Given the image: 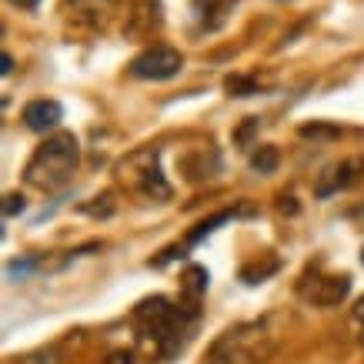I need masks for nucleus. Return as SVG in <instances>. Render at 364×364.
<instances>
[{
	"mask_svg": "<svg viewBox=\"0 0 364 364\" xmlns=\"http://www.w3.org/2000/svg\"><path fill=\"white\" fill-rule=\"evenodd\" d=\"M244 354H241V344H237V334L228 331L221 334L218 341L210 344L208 358H204V364H241Z\"/></svg>",
	"mask_w": 364,
	"mask_h": 364,
	"instance_id": "obj_11",
	"label": "nucleus"
},
{
	"mask_svg": "<svg viewBox=\"0 0 364 364\" xmlns=\"http://www.w3.org/2000/svg\"><path fill=\"white\" fill-rule=\"evenodd\" d=\"M231 218H237V210H221V214H214V218H208V221H200L194 231L188 234V244H198V241H204L210 231H218V224H224V221H231Z\"/></svg>",
	"mask_w": 364,
	"mask_h": 364,
	"instance_id": "obj_15",
	"label": "nucleus"
},
{
	"mask_svg": "<svg viewBox=\"0 0 364 364\" xmlns=\"http://www.w3.org/2000/svg\"><path fill=\"white\" fill-rule=\"evenodd\" d=\"M234 7H237V0H194V11H198V17L204 21V27H208V31L224 27Z\"/></svg>",
	"mask_w": 364,
	"mask_h": 364,
	"instance_id": "obj_10",
	"label": "nucleus"
},
{
	"mask_svg": "<svg viewBox=\"0 0 364 364\" xmlns=\"http://www.w3.org/2000/svg\"><path fill=\"white\" fill-rule=\"evenodd\" d=\"M74 4H100V0H74Z\"/></svg>",
	"mask_w": 364,
	"mask_h": 364,
	"instance_id": "obj_25",
	"label": "nucleus"
},
{
	"mask_svg": "<svg viewBox=\"0 0 364 364\" xmlns=\"http://www.w3.org/2000/svg\"><path fill=\"white\" fill-rule=\"evenodd\" d=\"M361 261H364V254H361Z\"/></svg>",
	"mask_w": 364,
	"mask_h": 364,
	"instance_id": "obj_26",
	"label": "nucleus"
},
{
	"mask_svg": "<svg viewBox=\"0 0 364 364\" xmlns=\"http://www.w3.org/2000/svg\"><path fill=\"white\" fill-rule=\"evenodd\" d=\"M208 267H200V264H191L184 274H181V298L188 301V304H181V308L188 311L191 318L198 314V304L200 298H204V291H208Z\"/></svg>",
	"mask_w": 364,
	"mask_h": 364,
	"instance_id": "obj_9",
	"label": "nucleus"
},
{
	"mask_svg": "<svg viewBox=\"0 0 364 364\" xmlns=\"http://www.w3.org/2000/svg\"><path fill=\"white\" fill-rule=\"evenodd\" d=\"M298 294L314 308H334L351 294V277L348 274H308L301 277Z\"/></svg>",
	"mask_w": 364,
	"mask_h": 364,
	"instance_id": "obj_5",
	"label": "nucleus"
},
{
	"mask_svg": "<svg viewBox=\"0 0 364 364\" xmlns=\"http://www.w3.org/2000/svg\"><path fill=\"white\" fill-rule=\"evenodd\" d=\"M224 90L231 97H251V94H261V80L251 77V74H231L224 80Z\"/></svg>",
	"mask_w": 364,
	"mask_h": 364,
	"instance_id": "obj_12",
	"label": "nucleus"
},
{
	"mask_svg": "<svg viewBox=\"0 0 364 364\" xmlns=\"http://www.w3.org/2000/svg\"><path fill=\"white\" fill-rule=\"evenodd\" d=\"M274 271H277V257H274V254H267L264 264H261V261H254V264H244V267H241V277L247 281V284H257V281L271 277Z\"/></svg>",
	"mask_w": 364,
	"mask_h": 364,
	"instance_id": "obj_14",
	"label": "nucleus"
},
{
	"mask_svg": "<svg viewBox=\"0 0 364 364\" xmlns=\"http://www.w3.org/2000/svg\"><path fill=\"white\" fill-rule=\"evenodd\" d=\"M64 121V107L57 104V100H31L27 107H23V127L33 134H50L57 131V124Z\"/></svg>",
	"mask_w": 364,
	"mask_h": 364,
	"instance_id": "obj_8",
	"label": "nucleus"
},
{
	"mask_svg": "<svg viewBox=\"0 0 364 364\" xmlns=\"http://www.w3.org/2000/svg\"><path fill=\"white\" fill-rule=\"evenodd\" d=\"M11 4H14V7H21V11H33L41 0H11Z\"/></svg>",
	"mask_w": 364,
	"mask_h": 364,
	"instance_id": "obj_24",
	"label": "nucleus"
},
{
	"mask_svg": "<svg viewBox=\"0 0 364 364\" xmlns=\"http://www.w3.org/2000/svg\"><path fill=\"white\" fill-rule=\"evenodd\" d=\"M184 54L171 44H154L131 60V74L137 80H171L181 74Z\"/></svg>",
	"mask_w": 364,
	"mask_h": 364,
	"instance_id": "obj_4",
	"label": "nucleus"
},
{
	"mask_svg": "<svg viewBox=\"0 0 364 364\" xmlns=\"http://www.w3.org/2000/svg\"><path fill=\"white\" fill-rule=\"evenodd\" d=\"M80 214H90V218H114L117 214V200H114L111 191H104L90 204H80Z\"/></svg>",
	"mask_w": 364,
	"mask_h": 364,
	"instance_id": "obj_13",
	"label": "nucleus"
},
{
	"mask_svg": "<svg viewBox=\"0 0 364 364\" xmlns=\"http://www.w3.org/2000/svg\"><path fill=\"white\" fill-rule=\"evenodd\" d=\"M277 161H281V154H277V147H271V144H264V147H257L251 154V167L257 171V174H271L277 167Z\"/></svg>",
	"mask_w": 364,
	"mask_h": 364,
	"instance_id": "obj_16",
	"label": "nucleus"
},
{
	"mask_svg": "<svg viewBox=\"0 0 364 364\" xmlns=\"http://www.w3.org/2000/svg\"><path fill=\"white\" fill-rule=\"evenodd\" d=\"M107 364H147V358L137 351H127V348H121V351H111L107 354Z\"/></svg>",
	"mask_w": 364,
	"mask_h": 364,
	"instance_id": "obj_18",
	"label": "nucleus"
},
{
	"mask_svg": "<svg viewBox=\"0 0 364 364\" xmlns=\"http://www.w3.org/2000/svg\"><path fill=\"white\" fill-rule=\"evenodd\" d=\"M77 161H80L77 137L70 131H57L31 154L27 167H23V181L33 191H60L64 184H70V177L77 171Z\"/></svg>",
	"mask_w": 364,
	"mask_h": 364,
	"instance_id": "obj_2",
	"label": "nucleus"
},
{
	"mask_svg": "<svg viewBox=\"0 0 364 364\" xmlns=\"http://www.w3.org/2000/svg\"><path fill=\"white\" fill-rule=\"evenodd\" d=\"M134 328H137V341L151 358H171L181 351L184 334H188V321L184 308H174L167 298H144L134 308Z\"/></svg>",
	"mask_w": 364,
	"mask_h": 364,
	"instance_id": "obj_1",
	"label": "nucleus"
},
{
	"mask_svg": "<svg viewBox=\"0 0 364 364\" xmlns=\"http://www.w3.org/2000/svg\"><path fill=\"white\" fill-rule=\"evenodd\" d=\"M21 364H60V351L57 348H41V351H31Z\"/></svg>",
	"mask_w": 364,
	"mask_h": 364,
	"instance_id": "obj_17",
	"label": "nucleus"
},
{
	"mask_svg": "<svg viewBox=\"0 0 364 364\" xmlns=\"http://www.w3.org/2000/svg\"><path fill=\"white\" fill-rule=\"evenodd\" d=\"M11 67H14V57L11 54H0V74H11Z\"/></svg>",
	"mask_w": 364,
	"mask_h": 364,
	"instance_id": "obj_23",
	"label": "nucleus"
},
{
	"mask_svg": "<svg viewBox=\"0 0 364 364\" xmlns=\"http://www.w3.org/2000/svg\"><path fill=\"white\" fill-rule=\"evenodd\" d=\"M37 271V261H11L7 264V277H27Z\"/></svg>",
	"mask_w": 364,
	"mask_h": 364,
	"instance_id": "obj_19",
	"label": "nucleus"
},
{
	"mask_svg": "<svg viewBox=\"0 0 364 364\" xmlns=\"http://www.w3.org/2000/svg\"><path fill=\"white\" fill-rule=\"evenodd\" d=\"M114 177L124 191H131L144 200H154V204H164L174 194L161 171V147H137L131 154H124L114 164Z\"/></svg>",
	"mask_w": 364,
	"mask_h": 364,
	"instance_id": "obj_3",
	"label": "nucleus"
},
{
	"mask_svg": "<svg viewBox=\"0 0 364 364\" xmlns=\"http://www.w3.org/2000/svg\"><path fill=\"white\" fill-rule=\"evenodd\" d=\"M21 210H23L21 194H7V198H4V218H14V214H21Z\"/></svg>",
	"mask_w": 364,
	"mask_h": 364,
	"instance_id": "obj_20",
	"label": "nucleus"
},
{
	"mask_svg": "<svg viewBox=\"0 0 364 364\" xmlns=\"http://www.w3.org/2000/svg\"><path fill=\"white\" fill-rule=\"evenodd\" d=\"M364 174V161L361 157H351V161H341V164H334L328 174L318 181V188H314V194L318 198H331V194H338V191H348L351 184H358Z\"/></svg>",
	"mask_w": 364,
	"mask_h": 364,
	"instance_id": "obj_7",
	"label": "nucleus"
},
{
	"mask_svg": "<svg viewBox=\"0 0 364 364\" xmlns=\"http://www.w3.org/2000/svg\"><path fill=\"white\" fill-rule=\"evenodd\" d=\"M301 134H304V137H334L338 127H321V124H314V127H301Z\"/></svg>",
	"mask_w": 364,
	"mask_h": 364,
	"instance_id": "obj_21",
	"label": "nucleus"
},
{
	"mask_svg": "<svg viewBox=\"0 0 364 364\" xmlns=\"http://www.w3.org/2000/svg\"><path fill=\"white\" fill-rule=\"evenodd\" d=\"M354 324H358V338H361V344H364V298L354 304Z\"/></svg>",
	"mask_w": 364,
	"mask_h": 364,
	"instance_id": "obj_22",
	"label": "nucleus"
},
{
	"mask_svg": "<svg viewBox=\"0 0 364 364\" xmlns=\"http://www.w3.org/2000/svg\"><path fill=\"white\" fill-rule=\"evenodd\" d=\"M274 321L264 318V321H254V324H244V328H237V344H241V354H244V361H251V364H261L267 361L271 354H274L277 348V331L271 328Z\"/></svg>",
	"mask_w": 364,
	"mask_h": 364,
	"instance_id": "obj_6",
	"label": "nucleus"
}]
</instances>
